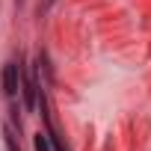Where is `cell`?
I'll use <instances>...</instances> for the list:
<instances>
[{
    "instance_id": "cell-1",
    "label": "cell",
    "mask_w": 151,
    "mask_h": 151,
    "mask_svg": "<svg viewBox=\"0 0 151 151\" xmlns=\"http://www.w3.org/2000/svg\"><path fill=\"white\" fill-rule=\"evenodd\" d=\"M18 92H21V68L18 62H6L3 65V95L15 101Z\"/></svg>"
},
{
    "instance_id": "cell-2",
    "label": "cell",
    "mask_w": 151,
    "mask_h": 151,
    "mask_svg": "<svg viewBox=\"0 0 151 151\" xmlns=\"http://www.w3.org/2000/svg\"><path fill=\"white\" fill-rule=\"evenodd\" d=\"M21 92H24V107H27V110H33V107H36L39 86H36V80L30 77V74H24V71H21Z\"/></svg>"
},
{
    "instance_id": "cell-3",
    "label": "cell",
    "mask_w": 151,
    "mask_h": 151,
    "mask_svg": "<svg viewBox=\"0 0 151 151\" xmlns=\"http://www.w3.org/2000/svg\"><path fill=\"white\" fill-rule=\"evenodd\" d=\"M36 151H50V133H36Z\"/></svg>"
},
{
    "instance_id": "cell-4",
    "label": "cell",
    "mask_w": 151,
    "mask_h": 151,
    "mask_svg": "<svg viewBox=\"0 0 151 151\" xmlns=\"http://www.w3.org/2000/svg\"><path fill=\"white\" fill-rule=\"evenodd\" d=\"M3 139H6V151H21V145L15 142V133L9 127H3Z\"/></svg>"
},
{
    "instance_id": "cell-5",
    "label": "cell",
    "mask_w": 151,
    "mask_h": 151,
    "mask_svg": "<svg viewBox=\"0 0 151 151\" xmlns=\"http://www.w3.org/2000/svg\"><path fill=\"white\" fill-rule=\"evenodd\" d=\"M59 151H65V148H59Z\"/></svg>"
}]
</instances>
